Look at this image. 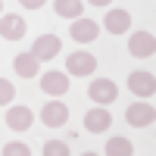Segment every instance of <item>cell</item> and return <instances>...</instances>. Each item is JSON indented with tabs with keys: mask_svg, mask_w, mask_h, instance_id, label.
I'll return each mask as SVG.
<instances>
[{
	"mask_svg": "<svg viewBox=\"0 0 156 156\" xmlns=\"http://www.w3.org/2000/svg\"><path fill=\"white\" fill-rule=\"evenodd\" d=\"M0 12H3V0H0Z\"/></svg>",
	"mask_w": 156,
	"mask_h": 156,
	"instance_id": "obj_22",
	"label": "cell"
},
{
	"mask_svg": "<svg viewBox=\"0 0 156 156\" xmlns=\"http://www.w3.org/2000/svg\"><path fill=\"white\" fill-rule=\"evenodd\" d=\"M106 153H109V156H131L134 147H131V140H128V137H112L109 144H106Z\"/></svg>",
	"mask_w": 156,
	"mask_h": 156,
	"instance_id": "obj_16",
	"label": "cell"
},
{
	"mask_svg": "<svg viewBox=\"0 0 156 156\" xmlns=\"http://www.w3.org/2000/svg\"><path fill=\"white\" fill-rule=\"evenodd\" d=\"M87 3H94V6H109L112 0H87Z\"/></svg>",
	"mask_w": 156,
	"mask_h": 156,
	"instance_id": "obj_21",
	"label": "cell"
},
{
	"mask_svg": "<svg viewBox=\"0 0 156 156\" xmlns=\"http://www.w3.org/2000/svg\"><path fill=\"white\" fill-rule=\"evenodd\" d=\"M31 150L25 147V144H19V140H12V144H6L3 147V156H28Z\"/></svg>",
	"mask_w": 156,
	"mask_h": 156,
	"instance_id": "obj_19",
	"label": "cell"
},
{
	"mask_svg": "<svg viewBox=\"0 0 156 156\" xmlns=\"http://www.w3.org/2000/svg\"><path fill=\"white\" fill-rule=\"evenodd\" d=\"M109 125H112V115H109L106 109H103V106L90 109V112L84 115V128H87L90 134H103V131H106Z\"/></svg>",
	"mask_w": 156,
	"mask_h": 156,
	"instance_id": "obj_11",
	"label": "cell"
},
{
	"mask_svg": "<svg viewBox=\"0 0 156 156\" xmlns=\"http://www.w3.org/2000/svg\"><path fill=\"white\" fill-rule=\"evenodd\" d=\"M12 66H16V75H22V78H34L41 72V62L34 59V53H19Z\"/></svg>",
	"mask_w": 156,
	"mask_h": 156,
	"instance_id": "obj_14",
	"label": "cell"
},
{
	"mask_svg": "<svg viewBox=\"0 0 156 156\" xmlns=\"http://www.w3.org/2000/svg\"><path fill=\"white\" fill-rule=\"evenodd\" d=\"M44 156H69V147L62 144V140H47Z\"/></svg>",
	"mask_w": 156,
	"mask_h": 156,
	"instance_id": "obj_18",
	"label": "cell"
},
{
	"mask_svg": "<svg viewBox=\"0 0 156 156\" xmlns=\"http://www.w3.org/2000/svg\"><path fill=\"white\" fill-rule=\"evenodd\" d=\"M87 97L94 103H100V106H106V103H112L119 97V87H115V81H109V78H97V81H90Z\"/></svg>",
	"mask_w": 156,
	"mask_h": 156,
	"instance_id": "obj_4",
	"label": "cell"
},
{
	"mask_svg": "<svg viewBox=\"0 0 156 156\" xmlns=\"http://www.w3.org/2000/svg\"><path fill=\"white\" fill-rule=\"evenodd\" d=\"M81 9H84L81 0H53V12L62 16V19H78Z\"/></svg>",
	"mask_w": 156,
	"mask_h": 156,
	"instance_id": "obj_15",
	"label": "cell"
},
{
	"mask_svg": "<svg viewBox=\"0 0 156 156\" xmlns=\"http://www.w3.org/2000/svg\"><path fill=\"white\" fill-rule=\"evenodd\" d=\"M25 31H28V25H25V19L16 16V12H6V16L0 19V37H3V41H22Z\"/></svg>",
	"mask_w": 156,
	"mask_h": 156,
	"instance_id": "obj_6",
	"label": "cell"
},
{
	"mask_svg": "<svg viewBox=\"0 0 156 156\" xmlns=\"http://www.w3.org/2000/svg\"><path fill=\"white\" fill-rule=\"evenodd\" d=\"M12 97H16V87H12V81L0 78V106H9Z\"/></svg>",
	"mask_w": 156,
	"mask_h": 156,
	"instance_id": "obj_17",
	"label": "cell"
},
{
	"mask_svg": "<svg viewBox=\"0 0 156 156\" xmlns=\"http://www.w3.org/2000/svg\"><path fill=\"white\" fill-rule=\"evenodd\" d=\"M66 72L72 75H90V72H97V56L94 53H87V50H75V53L66 59Z\"/></svg>",
	"mask_w": 156,
	"mask_h": 156,
	"instance_id": "obj_3",
	"label": "cell"
},
{
	"mask_svg": "<svg viewBox=\"0 0 156 156\" xmlns=\"http://www.w3.org/2000/svg\"><path fill=\"white\" fill-rule=\"evenodd\" d=\"M31 53H34L37 62H44V59H47V62L56 59V56H59V37H56V34H41V37L34 41Z\"/></svg>",
	"mask_w": 156,
	"mask_h": 156,
	"instance_id": "obj_9",
	"label": "cell"
},
{
	"mask_svg": "<svg viewBox=\"0 0 156 156\" xmlns=\"http://www.w3.org/2000/svg\"><path fill=\"white\" fill-rule=\"evenodd\" d=\"M41 90L47 97H62L69 90V72H44L41 75Z\"/></svg>",
	"mask_w": 156,
	"mask_h": 156,
	"instance_id": "obj_8",
	"label": "cell"
},
{
	"mask_svg": "<svg viewBox=\"0 0 156 156\" xmlns=\"http://www.w3.org/2000/svg\"><path fill=\"white\" fill-rule=\"evenodd\" d=\"M103 28H106L109 34H122L131 28V16H128L125 9H109L106 19H103Z\"/></svg>",
	"mask_w": 156,
	"mask_h": 156,
	"instance_id": "obj_13",
	"label": "cell"
},
{
	"mask_svg": "<svg viewBox=\"0 0 156 156\" xmlns=\"http://www.w3.org/2000/svg\"><path fill=\"white\" fill-rule=\"evenodd\" d=\"M12 131H25L31 122H34V112L28 109V106H9V112H6V119H3Z\"/></svg>",
	"mask_w": 156,
	"mask_h": 156,
	"instance_id": "obj_12",
	"label": "cell"
},
{
	"mask_svg": "<svg viewBox=\"0 0 156 156\" xmlns=\"http://www.w3.org/2000/svg\"><path fill=\"white\" fill-rule=\"evenodd\" d=\"M41 122L50 125V128L66 125V122H69V106H66L62 100H47V103H44V109H41Z\"/></svg>",
	"mask_w": 156,
	"mask_h": 156,
	"instance_id": "obj_5",
	"label": "cell"
},
{
	"mask_svg": "<svg viewBox=\"0 0 156 156\" xmlns=\"http://www.w3.org/2000/svg\"><path fill=\"white\" fill-rule=\"evenodd\" d=\"M128 90H131L134 97H153V90H156L153 72H131L128 75Z\"/></svg>",
	"mask_w": 156,
	"mask_h": 156,
	"instance_id": "obj_10",
	"label": "cell"
},
{
	"mask_svg": "<svg viewBox=\"0 0 156 156\" xmlns=\"http://www.w3.org/2000/svg\"><path fill=\"white\" fill-rule=\"evenodd\" d=\"M19 3H22L25 9H41V6L47 3V0H19Z\"/></svg>",
	"mask_w": 156,
	"mask_h": 156,
	"instance_id": "obj_20",
	"label": "cell"
},
{
	"mask_svg": "<svg viewBox=\"0 0 156 156\" xmlns=\"http://www.w3.org/2000/svg\"><path fill=\"white\" fill-rule=\"evenodd\" d=\"M69 34H72V41H78V44H90V41H97L100 25H97L94 19H81V16H78V19L69 25Z\"/></svg>",
	"mask_w": 156,
	"mask_h": 156,
	"instance_id": "obj_7",
	"label": "cell"
},
{
	"mask_svg": "<svg viewBox=\"0 0 156 156\" xmlns=\"http://www.w3.org/2000/svg\"><path fill=\"white\" fill-rule=\"evenodd\" d=\"M125 122H128V125H134V128H150V125L156 122V109L150 106L147 100L131 103V106L125 109Z\"/></svg>",
	"mask_w": 156,
	"mask_h": 156,
	"instance_id": "obj_1",
	"label": "cell"
},
{
	"mask_svg": "<svg viewBox=\"0 0 156 156\" xmlns=\"http://www.w3.org/2000/svg\"><path fill=\"white\" fill-rule=\"evenodd\" d=\"M128 53L137 56V59H150L156 53V37L150 31H134L128 37Z\"/></svg>",
	"mask_w": 156,
	"mask_h": 156,
	"instance_id": "obj_2",
	"label": "cell"
}]
</instances>
